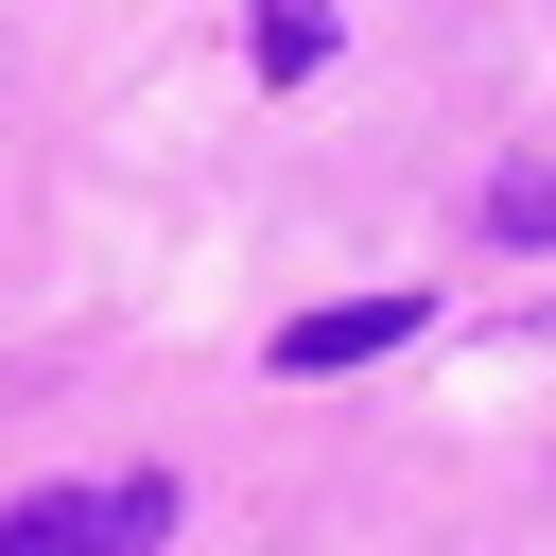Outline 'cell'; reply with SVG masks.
<instances>
[{"label": "cell", "mask_w": 556, "mask_h": 556, "mask_svg": "<svg viewBox=\"0 0 556 556\" xmlns=\"http://www.w3.org/2000/svg\"><path fill=\"white\" fill-rule=\"evenodd\" d=\"M0 556H122V521H104V504H17Z\"/></svg>", "instance_id": "obj_2"}, {"label": "cell", "mask_w": 556, "mask_h": 556, "mask_svg": "<svg viewBox=\"0 0 556 556\" xmlns=\"http://www.w3.org/2000/svg\"><path fill=\"white\" fill-rule=\"evenodd\" d=\"M400 330H417V295H330V313H295V330H278V365H295V382H330V365H382Z\"/></svg>", "instance_id": "obj_1"}, {"label": "cell", "mask_w": 556, "mask_h": 556, "mask_svg": "<svg viewBox=\"0 0 556 556\" xmlns=\"http://www.w3.org/2000/svg\"><path fill=\"white\" fill-rule=\"evenodd\" d=\"M243 52L295 87V70H330V17H313V0H261V17H243Z\"/></svg>", "instance_id": "obj_3"}]
</instances>
